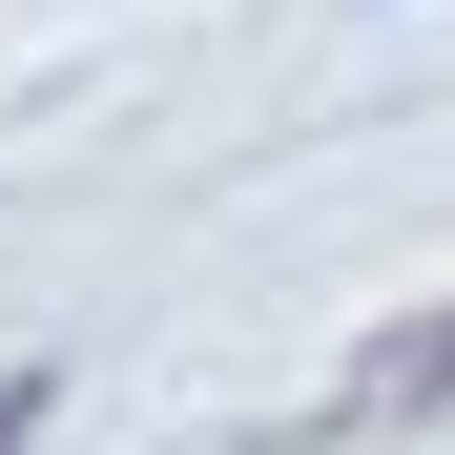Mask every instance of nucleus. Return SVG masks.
Instances as JSON below:
<instances>
[{
  "label": "nucleus",
  "instance_id": "1",
  "mask_svg": "<svg viewBox=\"0 0 455 455\" xmlns=\"http://www.w3.org/2000/svg\"><path fill=\"white\" fill-rule=\"evenodd\" d=\"M435 394H455V311H435V331H394V352H372L352 394H331V435H394V414H435Z\"/></svg>",
  "mask_w": 455,
  "mask_h": 455
},
{
  "label": "nucleus",
  "instance_id": "2",
  "mask_svg": "<svg viewBox=\"0 0 455 455\" xmlns=\"http://www.w3.org/2000/svg\"><path fill=\"white\" fill-rule=\"evenodd\" d=\"M21 435H42V372H0V455H21Z\"/></svg>",
  "mask_w": 455,
  "mask_h": 455
}]
</instances>
